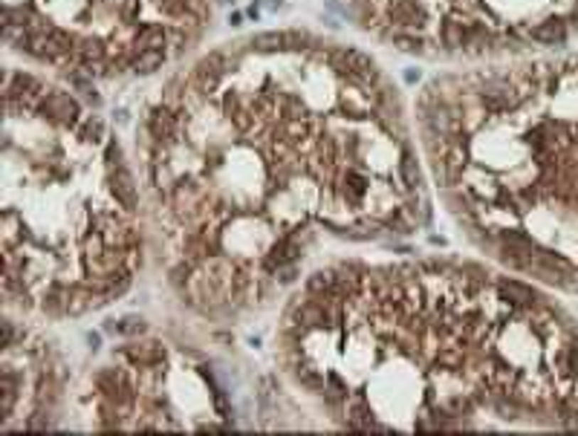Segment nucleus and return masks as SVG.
<instances>
[{"mask_svg": "<svg viewBox=\"0 0 578 436\" xmlns=\"http://www.w3.org/2000/svg\"><path fill=\"white\" fill-rule=\"evenodd\" d=\"M333 67L341 75H347L350 81H355V84H373L376 81L373 61L368 55H362V53H355V50H336L333 53Z\"/></svg>", "mask_w": 578, "mask_h": 436, "instance_id": "nucleus-1", "label": "nucleus"}, {"mask_svg": "<svg viewBox=\"0 0 578 436\" xmlns=\"http://www.w3.org/2000/svg\"><path fill=\"white\" fill-rule=\"evenodd\" d=\"M38 110L47 113V116H53V119H58V121H64V124H75V121H78V113H81L78 102L70 99L67 93H50V96H43V102H41Z\"/></svg>", "mask_w": 578, "mask_h": 436, "instance_id": "nucleus-2", "label": "nucleus"}, {"mask_svg": "<svg viewBox=\"0 0 578 436\" xmlns=\"http://www.w3.org/2000/svg\"><path fill=\"white\" fill-rule=\"evenodd\" d=\"M110 191H113V197L119 200L122 208H127V211L137 208V202H139L137 185H133V177H130V170L124 165L113 168V173H110Z\"/></svg>", "mask_w": 578, "mask_h": 436, "instance_id": "nucleus-3", "label": "nucleus"}, {"mask_svg": "<svg viewBox=\"0 0 578 436\" xmlns=\"http://www.w3.org/2000/svg\"><path fill=\"white\" fill-rule=\"evenodd\" d=\"M148 127L156 142H176V136H180V121H176L173 110L168 107H156L148 119Z\"/></svg>", "mask_w": 578, "mask_h": 436, "instance_id": "nucleus-4", "label": "nucleus"}, {"mask_svg": "<svg viewBox=\"0 0 578 436\" xmlns=\"http://www.w3.org/2000/svg\"><path fill=\"white\" fill-rule=\"evenodd\" d=\"M298 254H301L298 243H295L292 237H281V240H278V243H275L269 251H266V257H263V266L269 269V272H275V269H281V266L295 263Z\"/></svg>", "mask_w": 578, "mask_h": 436, "instance_id": "nucleus-5", "label": "nucleus"}, {"mask_svg": "<svg viewBox=\"0 0 578 436\" xmlns=\"http://www.w3.org/2000/svg\"><path fill=\"white\" fill-rule=\"evenodd\" d=\"M529 38L538 43H547V47H561L567 40V23L561 18H547L529 29Z\"/></svg>", "mask_w": 578, "mask_h": 436, "instance_id": "nucleus-6", "label": "nucleus"}, {"mask_svg": "<svg viewBox=\"0 0 578 436\" xmlns=\"http://www.w3.org/2000/svg\"><path fill=\"white\" fill-rule=\"evenodd\" d=\"M498 295H501V300L512 303V307H535V300H538L535 292L518 280H498Z\"/></svg>", "mask_w": 578, "mask_h": 436, "instance_id": "nucleus-7", "label": "nucleus"}, {"mask_svg": "<svg viewBox=\"0 0 578 436\" xmlns=\"http://www.w3.org/2000/svg\"><path fill=\"white\" fill-rule=\"evenodd\" d=\"M137 43L139 50H162L168 47V29L165 26H156V23H148L137 32Z\"/></svg>", "mask_w": 578, "mask_h": 436, "instance_id": "nucleus-8", "label": "nucleus"}, {"mask_svg": "<svg viewBox=\"0 0 578 436\" xmlns=\"http://www.w3.org/2000/svg\"><path fill=\"white\" fill-rule=\"evenodd\" d=\"M321 396L333 405V408H338V405H344V399L350 396V390H347V384H344V378L336 373V370H330L327 376H324V387H321Z\"/></svg>", "mask_w": 578, "mask_h": 436, "instance_id": "nucleus-9", "label": "nucleus"}, {"mask_svg": "<svg viewBox=\"0 0 578 436\" xmlns=\"http://www.w3.org/2000/svg\"><path fill=\"white\" fill-rule=\"evenodd\" d=\"M165 64V53L162 50H139L130 61V70L139 75H151Z\"/></svg>", "mask_w": 578, "mask_h": 436, "instance_id": "nucleus-10", "label": "nucleus"}, {"mask_svg": "<svg viewBox=\"0 0 578 436\" xmlns=\"http://www.w3.org/2000/svg\"><path fill=\"white\" fill-rule=\"evenodd\" d=\"M469 29H471V23H460V21H446L442 23V43H446L449 50H460V47H466L469 43Z\"/></svg>", "mask_w": 578, "mask_h": 436, "instance_id": "nucleus-11", "label": "nucleus"}, {"mask_svg": "<svg viewBox=\"0 0 578 436\" xmlns=\"http://www.w3.org/2000/svg\"><path fill=\"white\" fill-rule=\"evenodd\" d=\"M336 292V272L333 269H324V272H316L306 278V295L309 298H321V295H333Z\"/></svg>", "mask_w": 578, "mask_h": 436, "instance_id": "nucleus-12", "label": "nucleus"}, {"mask_svg": "<svg viewBox=\"0 0 578 436\" xmlns=\"http://www.w3.org/2000/svg\"><path fill=\"white\" fill-rule=\"evenodd\" d=\"M399 177H402V185L408 191L419 188V165H417L411 151H402V159H399Z\"/></svg>", "mask_w": 578, "mask_h": 436, "instance_id": "nucleus-13", "label": "nucleus"}, {"mask_svg": "<svg viewBox=\"0 0 578 436\" xmlns=\"http://www.w3.org/2000/svg\"><path fill=\"white\" fill-rule=\"evenodd\" d=\"M368 194V177L359 170H347L344 173V197H350L353 202H359Z\"/></svg>", "mask_w": 578, "mask_h": 436, "instance_id": "nucleus-14", "label": "nucleus"}, {"mask_svg": "<svg viewBox=\"0 0 578 436\" xmlns=\"http://www.w3.org/2000/svg\"><path fill=\"white\" fill-rule=\"evenodd\" d=\"M252 47L257 53H278L284 50V32H257L252 38Z\"/></svg>", "mask_w": 578, "mask_h": 436, "instance_id": "nucleus-15", "label": "nucleus"}, {"mask_svg": "<svg viewBox=\"0 0 578 436\" xmlns=\"http://www.w3.org/2000/svg\"><path fill=\"white\" fill-rule=\"evenodd\" d=\"M295 378H298L304 387H309V390H321V387H324V373L316 370L313 364H298V367H295Z\"/></svg>", "mask_w": 578, "mask_h": 436, "instance_id": "nucleus-16", "label": "nucleus"}, {"mask_svg": "<svg viewBox=\"0 0 578 436\" xmlns=\"http://www.w3.org/2000/svg\"><path fill=\"white\" fill-rule=\"evenodd\" d=\"M107 332H119V335H139L145 332V321L137 315H127L122 321H107Z\"/></svg>", "mask_w": 578, "mask_h": 436, "instance_id": "nucleus-17", "label": "nucleus"}, {"mask_svg": "<svg viewBox=\"0 0 578 436\" xmlns=\"http://www.w3.org/2000/svg\"><path fill=\"white\" fill-rule=\"evenodd\" d=\"M81 136H84V142H102L105 139V121L102 119H87L84 121V127H81Z\"/></svg>", "mask_w": 578, "mask_h": 436, "instance_id": "nucleus-18", "label": "nucleus"}, {"mask_svg": "<svg viewBox=\"0 0 578 436\" xmlns=\"http://www.w3.org/2000/svg\"><path fill=\"white\" fill-rule=\"evenodd\" d=\"M393 43L402 53H419L422 50V38H417V35H408V32H396L393 35Z\"/></svg>", "mask_w": 578, "mask_h": 436, "instance_id": "nucleus-19", "label": "nucleus"}, {"mask_svg": "<svg viewBox=\"0 0 578 436\" xmlns=\"http://www.w3.org/2000/svg\"><path fill=\"white\" fill-rule=\"evenodd\" d=\"M304 43H309L304 32H284V50H304Z\"/></svg>", "mask_w": 578, "mask_h": 436, "instance_id": "nucleus-20", "label": "nucleus"}, {"mask_svg": "<svg viewBox=\"0 0 578 436\" xmlns=\"http://www.w3.org/2000/svg\"><path fill=\"white\" fill-rule=\"evenodd\" d=\"M434 180L439 182V185H449V180H451V173H449V162H434Z\"/></svg>", "mask_w": 578, "mask_h": 436, "instance_id": "nucleus-21", "label": "nucleus"}, {"mask_svg": "<svg viewBox=\"0 0 578 436\" xmlns=\"http://www.w3.org/2000/svg\"><path fill=\"white\" fill-rule=\"evenodd\" d=\"M107 159H110V165L116 168V165H122V151H119V145L116 142H110L107 145Z\"/></svg>", "mask_w": 578, "mask_h": 436, "instance_id": "nucleus-22", "label": "nucleus"}, {"mask_svg": "<svg viewBox=\"0 0 578 436\" xmlns=\"http://www.w3.org/2000/svg\"><path fill=\"white\" fill-rule=\"evenodd\" d=\"M12 341H15V327L4 321V347H12Z\"/></svg>", "mask_w": 578, "mask_h": 436, "instance_id": "nucleus-23", "label": "nucleus"}, {"mask_svg": "<svg viewBox=\"0 0 578 436\" xmlns=\"http://www.w3.org/2000/svg\"><path fill=\"white\" fill-rule=\"evenodd\" d=\"M405 81H408V84L419 81V70H417V72H414V70H408V72H405Z\"/></svg>", "mask_w": 578, "mask_h": 436, "instance_id": "nucleus-24", "label": "nucleus"}, {"mask_svg": "<svg viewBox=\"0 0 578 436\" xmlns=\"http://www.w3.org/2000/svg\"><path fill=\"white\" fill-rule=\"evenodd\" d=\"M87 341H90V347H93V350H99V341H102L99 335H93V332H90V335H87Z\"/></svg>", "mask_w": 578, "mask_h": 436, "instance_id": "nucleus-25", "label": "nucleus"}, {"mask_svg": "<svg viewBox=\"0 0 578 436\" xmlns=\"http://www.w3.org/2000/svg\"><path fill=\"white\" fill-rule=\"evenodd\" d=\"M240 21H243V18H240V12H232V23H235V26H240Z\"/></svg>", "mask_w": 578, "mask_h": 436, "instance_id": "nucleus-26", "label": "nucleus"}]
</instances>
